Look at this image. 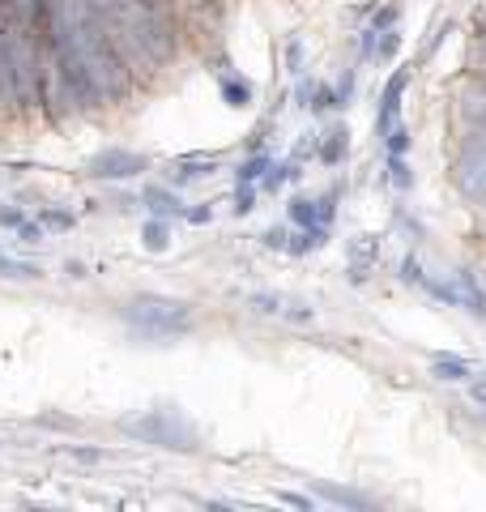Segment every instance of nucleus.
Returning <instances> with one entry per match:
<instances>
[{"label":"nucleus","instance_id":"nucleus-1","mask_svg":"<svg viewBox=\"0 0 486 512\" xmlns=\"http://www.w3.org/2000/svg\"><path fill=\"white\" fill-rule=\"evenodd\" d=\"M47 56L81 103H116L133 90V73L94 0H47Z\"/></svg>","mask_w":486,"mask_h":512},{"label":"nucleus","instance_id":"nucleus-2","mask_svg":"<svg viewBox=\"0 0 486 512\" xmlns=\"http://www.w3.org/2000/svg\"><path fill=\"white\" fill-rule=\"evenodd\" d=\"M124 325L145 333V338H180L192 329V308L171 295H137L124 303Z\"/></svg>","mask_w":486,"mask_h":512},{"label":"nucleus","instance_id":"nucleus-3","mask_svg":"<svg viewBox=\"0 0 486 512\" xmlns=\"http://www.w3.org/2000/svg\"><path fill=\"white\" fill-rule=\"evenodd\" d=\"M120 427L128 431V436H137L145 444H158V448H192V444H197V431H192L184 419L167 414V410L141 414V419H124Z\"/></svg>","mask_w":486,"mask_h":512},{"label":"nucleus","instance_id":"nucleus-4","mask_svg":"<svg viewBox=\"0 0 486 512\" xmlns=\"http://www.w3.org/2000/svg\"><path fill=\"white\" fill-rule=\"evenodd\" d=\"M248 308L261 312V316H273V320H286V325H312V320H316L312 303L299 299V295H290V291H252Z\"/></svg>","mask_w":486,"mask_h":512},{"label":"nucleus","instance_id":"nucleus-5","mask_svg":"<svg viewBox=\"0 0 486 512\" xmlns=\"http://www.w3.org/2000/svg\"><path fill=\"white\" fill-rule=\"evenodd\" d=\"M457 188L469 201H486V133L457 154Z\"/></svg>","mask_w":486,"mask_h":512},{"label":"nucleus","instance_id":"nucleus-6","mask_svg":"<svg viewBox=\"0 0 486 512\" xmlns=\"http://www.w3.org/2000/svg\"><path fill=\"white\" fill-rule=\"evenodd\" d=\"M86 171L94 175V180H133V175L145 171V158L133 154V150H103V154L90 158Z\"/></svg>","mask_w":486,"mask_h":512},{"label":"nucleus","instance_id":"nucleus-7","mask_svg":"<svg viewBox=\"0 0 486 512\" xmlns=\"http://www.w3.org/2000/svg\"><path fill=\"white\" fill-rule=\"evenodd\" d=\"M405 82H410V69H397L393 77H388V86L380 94V111H376V133L388 137L393 133V124L401 116V94H405Z\"/></svg>","mask_w":486,"mask_h":512},{"label":"nucleus","instance_id":"nucleus-8","mask_svg":"<svg viewBox=\"0 0 486 512\" xmlns=\"http://www.w3.org/2000/svg\"><path fill=\"white\" fill-rule=\"evenodd\" d=\"M9 13V22H18L26 30H47V0H0Z\"/></svg>","mask_w":486,"mask_h":512},{"label":"nucleus","instance_id":"nucleus-9","mask_svg":"<svg viewBox=\"0 0 486 512\" xmlns=\"http://www.w3.org/2000/svg\"><path fill=\"white\" fill-rule=\"evenodd\" d=\"M431 376L448 380V384H461V380L474 376V367H469V359H461V355H435L431 359Z\"/></svg>","mask_w":486,"mask_h":512},{"label":"nucleus","instance_id":"nucleus-10","mask_svg":"<svg viewBox=\"0 0 486 512\" xmlns=\"http://www.w3.org/2000/svg\"><path fill=\"white\" fill-rule=\"evenodd\" d=\"M0 278H9V282H35V278H43V269L30 265V261H18V256H9L5 248H0Z\"/></svg>","mask_w":486,"mask_h":512},{"label":"nucleus","instance_id":"nucleus-11","mask_svg":"<svg viewBox=\"0 0 486 512\" xmlns=\"http://www.w3.org/2000/svg\"><path fill=\"white\" fill-rule=\"evenodd\" d=\"M457 291H461V308H469L474 316H486V291L474 282V274H457Z\"/></svg>","mask_w":486,"mask_h":512},{"label":"nucleus","instance_id":"nucleus-12","mask_svg":"<svg viewBox=\"0 0 486 512\" xmlns=\"http://www.w3.org/2000/svg\"><path fill=\"white\" fill-rule=\"evenodd\" d=\"M145 205L158 214V218H171V214H184V205H180V197L175 192H167V188H145Z\"/></svg>","mask_w":486,"mask_h":512},{"label":"nucleus","instance_id":"nucleus-13","mask_svg":"<svg viewBox=\"0 0 486 512\" xmlns=\"http://www.w3.org/2000/svg\"><path fill=\"white\" fill-rule=\"evenodd\" d=\"M316 491L324 495V500L342 504V508H371V500H367V495H359V491H346V487H333V483H320Z\"/></svg>","mask_w":486,"mask_h":512},{"label":"nucleus","instance_id":"nucleus-14","mask_svg":"<svg viewBox=\"0 0 486 512\" xmlns=\"http://www.w3.org/2000/svg\"><path fill=\"white\" fill-rule=\"evenodd\" d=\"M222 99L231 107H248L252 103V86L243 82V77H226V82H222Z\"/></svg>","mask_w":486,"mask_h":512},{"label":"nucleus","instance_id":"nucleus-15","mask_svg":"<svg viewBox=\"0 0 486 512\" xmlns=\"http://www.w3.org/2000/svg\"><path fill=\"white\" fill-rule=\"evenodd\" d=\"M346 128H329V133H324V146H320V158L324 163H337V158L346 154Z\"/></svg>","mask_w":486,"mask_h":512},{"label":"nucleus","instance_id":"nucleus-16","mask_svg":"<svg viewBox=\"0 0 486 512\" xmlns=\"http://www.w3.org/2000/svg\"><path fill=\"white\" fill-rule=\"evenodd\" d=\"M180 180H192V175H205V171H218V158H205V154H184L180 158Z\"/></svg>","mask_w":486,"mask_h":512},{"label":"nucleus","instance_id":"nucleus-17","mask_svg":"<svg viewBox=\"0 0 486 512\" xmlns=\"http://www.w3.org/2000/svg\"><path fill=\"white\" fill-rule=\"evenodd\" d=\"M141 239H145V248H150V252H162V248H167V244H171V239H167V222H162V218H154V222H145V231H141Z\"/></svg>","mask_w":486,"mask_h":512},{"label":"nucleus","instance_id":"nucleus-18","mask_svg":"<svg viewBox=\"0 0 486 512\" xmlns=\"http://www.w3.org/2000/svg\"><path fill=\"white\" fill-rule=\"evenodd\" d=\"M269 167H273V163H269V158H265V154H252V158H248V163H243V167H239V184H256V180H261V175H265Z\"/></svg>","mask_w":486,"mask_h":512},{"label":"nucleus","instance_id":"nucleus-19","mask_svg":"<svg viewBox=\"0 0 486 512\" xmlns=\"http://www.w3.org/2000/svg\"><path fill=\"white\" fill-rule=\"evenodd\" d=\"M388 171H393L388 180H393L397 188H410V184H414V180H410V167H405V158H401V154H388Z\"/></svg>","mask_w":486,"mask_h":512},{"label":"nucleus","instance_id":"nucleus-20","mask_svg":"<svg viewBox=\"0 0 486 512\" xmlns=\"http://www.w3.org/2000/svg\"><path fill=\"white\" fill-rule=\"evenodd\" d=\"M256 205V184H239L235 188V214H248Z\"/></svg>","mask_w":486,"mask_h":512},{"label":"nucleus","instance_id":"nucleus-21","mask_svg":"<svg viewBox=\"0 0 486 512\" xmlns=\"http://www.w3.org/2000/svg\"><path fill=\"white\" fill-rule=\"evenodd\" d=\"M410 150V133H405L401 124H393V133H388V154H405Z\"/></svg>","mask_w":486,"mask_h":512},{"label":"nucleus","instance_id":"nucleus-22","mask_svg":"<svg viewBox=\"0 0 486 512\" xmlns=\"http://www.w3.org/2000/svg\"><path fill=\"white\" fill-rule=\"evenodd\" d=\"M401 278L405 282H418V286H423V265H418V256H405V261H401Z\"/></svg>","mask_w":486,"mask_h":512},{"label":"nucleus","instance_id":"nucleus-23","mask_svg":"<svg viewBox=\"0 0 486 512\" xmlns=\"http://www.w3.org/2000/svg\"><path fill=\"white\" fill-rule=\"evenodd\" d=\"M22 222H26V214L18 210V205H0V227H13V231H18Z\"/></svg>","mask_w":486,"mask_h":512},{"label":"nucleus","instance_id":"nucleus-24","mask_svg":"<svg viewBox=\"0 0 486 512\" xmlns=\"http://www.w3.org/2000/svg\"><path fill=\"white\" fill-rule=\"evenodd\" d=\"M39 222H43V227H73V214H64V210H43Z\"/></svg>","mask_w":486,"mask_h":512},{"label":"nucleus","instance_id":"nucleus-25","mask_svg":"<svg viewBox=\"0 0 486 512\" xmlns=\"http://www.w3.org/2000/svg\"><path fill=\"white\" fill-rule=\"evenodd\" d=\"M18 239H26V244H39V239H43V222H22Z\"/></svg>","mask_w":486,"mask_h":512},{"label":"nucleus","instance_id":"nucleus-26","mask_svg":"<svg viewBox=\"0 0 486 512\" xmlns=\"http://www.w3.org/2000/svg\"><path fill=\"white\" fill-rule=\"evenodd\" d=\"M286 175H290V167H269V171H265V188H282Z\"/></svg>","mask_w":486,"mask_h":512},{"label":"nucleus","instance_id":"nucleus-27","mask_svg":"<svg viewBox=\"0 0 486 512\" xmlns=\"http://www.w3.org/2000/svg\"><path fill=\"white\" fill-rule=\"evenodd\" d=\"M278 500H282V504H295V508H312V500H307V495H295V491H282Z\"/></svg>","mask_w":486,"mask_h":512},{"label":"nucleus","instance_id":"nucleus-28","mask_svg":"<svg viewBox=\"0 0 486 512\" xmlns=\"http://www.w3.org/2000/svg\"><path fill=\"white\" fill-rule=\"evenodd\" d=\"M469 397H474L478 406H486V380H474V384H469Z\"/></svg>","mask_w":486,"mask_h":512},{"label":"nucleus","instance_id":"nucleus-29","mask_svg":"<svg viewBox=\"0 0 486 512\" xmlns=\"http://www.w3.org/2000/svg\"><path fill=\"white\" fill-rule=\"evenodd\" d=\"M397 52V35L393 30H384V43H380V56H393Z\"/></svg>","mask_w":486,"mask_h":512},{"label":"nucleus","instance_id":"nucleus-30","mask_svg":"<svg viewBox=\"0 0 486 512\" xmlns=\"http://www.w3.org/2000/svg\"><path fill=\"white\" fill-rule=\"evenodd\" d=\"M478 30H482V39H486V18H478Z\"/></svg>","mask_w":486,"mask_h":512},{"label":"nucleus","instance_id":"nucleus-31","mask_svg":"<svg viewBox=\"0 0 486 512\" xmlns=\"http://www.w3.org/2000/svg\"><path fill=\"white\" fill-rule=\"evenodd\" d=\"M482 77H486V64H482Z\"/></svg>","mask_w":486,"mask_h":512}]
</instances>
